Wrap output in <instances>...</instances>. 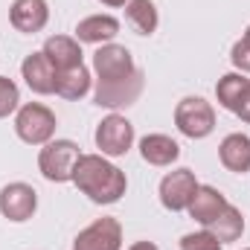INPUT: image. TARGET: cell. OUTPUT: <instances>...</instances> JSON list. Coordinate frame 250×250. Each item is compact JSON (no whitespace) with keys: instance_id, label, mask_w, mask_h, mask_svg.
I'll return each instance as SVG.
<instances>
[{"instance_id":"obj_8","label":"cell","mask_w":250,"mask_h":250,"mask_svg":"<svg viewBox=\"0 0 250 250\" xmlns=\"http://www.w3.org/2000/svg\"><path fill=\"white\" fill-rule=\"evenodd\" d=\"M198 187L201 184H198L192 169H175V172L163 175V181H160V189H157L160 192V204L169 212H184V209H189Z\"/></svg>"},{"instance_id":"obj_19","label":"cell","mask_w":250,"mask_h":250,"mask_svg":"<svg viewBox=\"0 0 250 250\" xmlns=\"http://www.w3.org/2000/svg\"><path fill=\"white\" fill-rule=\"evenodd\" d=\"M123 9H125L128 26H131L137 35H154V32H157L160 15H157L154 0H128Z\"/></svg>"},{"instance_id":"obj_7","label":"cell","mask_w":250,"mask_h":250,"mask_svg":"<svg viewBox=\"0 0 250 250\" xmlns=\"http://www.w3.org/2000/svg\"><path fill=\"white\" fill-rule=\"evenodd\" d=\"M140 67L134 64L131 50L123 44H102L96 53H93V73H96V82H120L128 79L131 73H137Z\"/></svg>"},{"instance_id":"obj_26","label":"cell","mask_w":250,"mask_h":250,"mask_svg":"<svg viewBox=\"0 0 250 250\" xmlns=\"http://www.w3.org/2000/svg\"><path fill=\"white\" fill-rule=\"evenodd\" d=\"M128 250H160V248H157L154 242H134Z\"/></svg>"},{"instance_id":"obj_13","label":"cell","mask_w":250,"mask_h":250,"mask_svg":"<svg viewBox=\"0 0 250 250\" xmlns=\"http://www.w3.org/2000/svg\"><path fill=\"white\" fill-rule=\"evenodd\" d=\"M120 35V21L114 15H87L76 23V41L79 44H111Z\"/></svg>"},{"instance_id":"obj_22","label":"cell","mask_w":250,"mask_h":250,"mask_svg":"<svg viewBox=\"0 0 250 250\" xmlns=\"http://www.w3.org/2000/svg\"><path fill=\"white\" fill-rule=\"evenodd\" d=\"M18 108H21V90H18V84L12 79L0 76V120L9 117V114H15Z\"/></svg>"},{"instance_id":"obj_9","label":"cell","mask_w":250,"mask_h":250,"mask_svg":"<svg viewBox=\"0 0 250 250\" xmlns=\"http://www.w3.org/2000/svg\"><path fill=\"white\" fill-rule=\"evenodd\" d=\"M38 209V192L23 184V181H15V184H6L0 189V215L9 218L12 224H23L35 215Z\"/></svg>"},{"instance_id":"obj_24","label":"cell","mask_w":250,"mask_h":250,"mask_svg":"<svg viewBox=\"0 0 250 250\" xmlns=\"http://www.w3.org/2000/svg\"><path fill=\"white\" fill-rule=\"evenodd\" d=\"M230 62L236 67V73H250V47L239 38L236 44H233V50H230Z\"/></svg>"},{"instance_id":"obj_18","label":"cell","mask_w":250,"mask_h":250,"mask_svg":"<svg viewBox=\"0 0 250 250\" xmlns=\"http://www.w3.org/2000/svg\"><path fill=\"white\" fill-rule=\"evenodd\" d=\"M90 87H93V76H90V70H87L84 64L70 67V70H59V73H56V93H59L62 99L76 102V99L87 96Z\"/></svg>"},{"instance_id":"obj_2","label":"cell","mask_w":250,"mask_h":250,"mask_svg":"<svg viewBox=\"0 0 250 250\" xmlns=\"http://www.w3.org/2000/svg\"><path fill=\"white\" fill-rule=\"evenodd\" d=\"M56 128H59L56 114L41 102H26L15 111V134L26 146H47L56 137Z\"/></svg>"},{"instance_id":"obj_5","label":"cell","mask_w":250,"mask_h":250,"mask_svg":"<svg viewBox=\"0 0 250 250\" xmlns=\"http://www.w3.org/2000/svg\"><path fill=\"white\" fill-rule=\"evenodd\" d=\"M146 90V76L143 70L131 73L128 79H120V82H96L93 87V102L99 108H108V111H120V108H128L134 105Z\"/></svg>"},{"instance_id":"obj_20","label":"cell","mask_w":250,"mask_h":250,"mask_svg":"<svg viewBox=\"0 0 250 250\" xmlns=\"http://www.w3.org/2000/svg\"><path fill=\"white\" fill-rule=\"evenodd\" d=\"M248 87H250V79H245V73H227L215 84V99H218V105L224 111L236 114L242 99H245V93H248Z\"/></svg>"},{"instance_id":"obj_29","label":"cell","mask_w":250,"mask_h":250,"mask_svg":"<svg viewBox=\"0 0 250 250\" xmlns=\"http://www.w3.org/2000/svg\"><path fill=\"white\" fill-rule=\"evenodd\" d=\"M245 250H250V248H245Z\"/></svg>"},{"instance_id":"obj_14","label":"cell","mask_w":250,"mask_h":250,"mask_svg":"<svg viewBox=\"0 0 250 250\" xmlns=\"http://www.w3.org/2000/svg\"><path fill=\"white\" fill-rule=\"evenodd\" d=\"M218 160L227 172H236V175L250 172V137L242 131L227 134L218 146Z\"/></svg>"},{"instance_id":"obj_1","label":"cell","mask_w":250,"mask_h":250,"mask_svg":"<svg viewBox=\"0 0 250 250\" xmlns=\"http://www.w3.org/2000/svg\"><path fill=\"white\" fill-rule=\"evenodd\" d=\"M73 184L82 195H87L93 204H117L128 189L125 172L114 166L105 154H82L73 169Z\"/></svg>"},{"instance_id":"obj_28","label":"cell","mask_w":250,"mask_h":250,"mask_svg":"<svg viewBox=\"0 0 250 250\" xmlns=\"http://www.w3.org/2000/svg\"><path fill=\"white\" fill-rule=\"evenodd\" d=\"M242 41H245V44H248V47H250V26H248V29H245V35H242Z\"/></svg>"},{"instance_id":"obj_4","label":"cell","mask_w":250,"mask_h":250,"mask_svg":"<svg viewBox=\"0 0 250 250\" xmlns=\"http://www.w3.org/2000/svg\"><path fill=\"white\" fill-rule=\"evenodd\" d=\"M175 125L189 140H204L215 131V108L204 96H184L175 105Z\"/></svg>"},{"instance_id":"obj_25","label":"cell","mask_w":250,"mask_h":250,"mask_svg":"<svg viewBox=\"0 0 250 250\" xmlns=\"http://www.w3.org/2000/svg\"><path fill=\"white\" fill-rule=\"evenodd\" d=\"M236 117L242 123H250V87H248V93H245V99H242V105H239V111H236Z\"/></svg>"},{"instance_id":"obj_27","label":"cell","mask_w":250,"mask_h":250,"mask_svg":"<svg viewBox=\"0 0 250 250\" xmlns=\"http://www.w3.org/2000/svg\"><path fill=\"white\" fill-rule=\"evenodd\" d=\"M99 3H102V6H111V9H123L128 0H99Z\"/></svg>"},{"instance_id":"obj_23","label":"cell","mask_w":250,"mask_h":250,"mask_svg":"<svg viewBox=\"0 0 250 250\" xmlns=\"http://www.w3.org/2000/svg\"><path fill=\"white\" fill-rule=\"evenodd\" d=\"M181 250H224V245L204 227V230H198V233H187V236L181 239Z\"/></svg>"},{"instance_id":"obj_17","label":"cell","mask_w":250,"mask_h":250,"mask_svg":"<svg viewBox=\"0 0 250 250\" xmlns=\"http://www.w3.org/2000/svg\"><path fill=\"white\" fill-rule=\"evenodd\" d=\"M140 154L148 166H172L181 157V146L169 134H146L140 140Z\"/></svg>"},{"instance_id":"obj_10","label":"cell","mask_w":250,"mask_h":250,"mask_svg":"<svg viewBox=\"0 0 250 250\" xmlns=\"http://www.w3.org/2000/svg\"><path fill=\"white\" fill-rule=\"evenodd\" d=\"M73 250H123V224L120 218H96L93 224H87L76 242H73Z\"/></svg>"},{"instance_id":"obj_12","label":"cell","mask_w":250,"mask_h":250,"mask_svg":"<svg viewBox=\"0 0 250 250\" xmlns=\"http://www.w3.org/2000/svg\"><path fill=\"white\" fill-rule=\"evenodd\" d=\"M50 21V6L47 0H15L9 6V23L23 32V35H35L47 26Z\"/></svg>"},{"instance_id":"obj_3","label":"cell","mask_w":250,"mask_h":250,"mask_svg":"<svg viewBox=\"0 0 250 250\" xmlns=\"http://www.w3.org/2000/svg\"><path fill=\"white\" fill-rule=\"evenodd\" d=\"M82 151L73 140H50L38 151V169L50 184H73V169Z\"/></svg>"},{"instance_id":"obj_6","label":"cell","mask_w":250,"mask_h":250,"mask_svg":"<svg viewBox=\"0 0 250 250\" xmlns=\"http://www.w3.org/2000/svg\"><path fill=\"white\" fill-rule=\"evenodd\" d=\"M93 140H96L99 154H105V157H123L134 146V125L128 123L123 114H108L102 123L96 125Z\"/></svg>"},{"instance_id":"obj_11","label":"cell","mask_w":250,"mask_h":250,"mask_svg":"<svg viewBox=\"0 0 250 250\" xmlns=\"http://www.w3.org/2000/svg\"><path fill=\"white\" fill-rule=\"evenodd\" d=\"M21 79L26 82V87L38 96H50L56 93V67L50 64V59L38 50V53H29L23 62H21Z\"/></svg>"},{"instance_id":"obj_16","label":"cell","mask_w":250,"mask_h":250,"mask_svg":"<svg viewBox=\"0 0 250 250\" xmlns=\"http://www.w3.org/2000/svg\"><path fill=\"white\" fill-rule=\"evenodd\" d=\"M50 64L56 67V73L59 70H70V67H79V64H84V53H82V44L76 41V38H70V35H50L47 41H44V50H41Z\"/></svg>"},{"instance_id":"obj_15","label":"cell","mask_w":250,"mask_h":250,"mask_svg":"<svg viewBox=\"0 0 250 250\" xmlns=\"http://www.w3.org/2000/svg\"><path fill=\"white\" fill-rule=\"evenodd\" d=\"M227 198H224V192L221 189H215V187H198V192H195V198H192V204H189V215L198 221V224H212L224 209H227Z\"/></svg>"},{"instance_id":"obj_21","label":"cell","mask_w":250,"mask_h":250,"mask_svg":"<svg viewBox=\"0 0 250 250\" xmlns=\"http://www.w3.org/2000/svg\"><path fill=\"white\" fill-rule=\"evenodd\" d=\"M207 230H209L221 245L236 242V239H242V233H245V215H242V209H239V207L227 204V209H224L212 224H207Z\"/></svg>"}]
</instances>
